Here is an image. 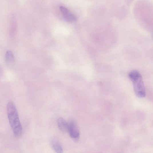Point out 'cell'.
<instances>
[{
    "label": "cell",
    "instance_id": "6da1fadb",
    "mask_svg": "<svg viewBox=\"0 0 153 153\" xmlns=\"http://www.w3.org/2000/svg\"><path fill=\"white\" fill-rule=\"evenodd\" d=\"M7 112L9 122L13 133L17 137H21L23 134L22 126L15 105L13 102H9L7 104Z\"/></svg>",
    "mask_w": 153,
    "mask_h": 153
},
{
    "label": "cell",
    "instance_id": "7a4b0ae2",
    "mask_svg": "<svg viewBox=\"0 0 153 153\" xmlns=\"http://www.w3.org/2000/svg\"><path fill=\"white\" fill-rule=\"evenodd\" d=\"M129 77L132 83L136 96L141 98L145 97L146 92L145 86L140 73L137 71H132L129 73Z\"/></svg>",
    "mask_w": 153,
    "mask_h": 153
},
{
    "label": "cell",
    "instance_id": "3957f363",
    "mask_svg": "<svg viewBox=\"0 0 153 153\" xmlns=\"http://www.w3.org/2000/svg\"><path fill=\"white\" fill-rule=\"evenodd\" d=\"M70 137L75 141H78L80 133L78 126L74 121H71L68 123V131Z\"/></svg>",
    "mask_w": 153,
    "mask_h": 153
},
{
    "label": "cell",
    "instance_id": "277c9868",
    "mask_svg": "<svg viewBox=\"0 0 153 153\" xmlns=\"http://www.w3.org/2000/svg\"><path fill=\"white\" fill-rule=\"evenodd\" d=\"M59 9L62 13L64 19L66 21L70 22L76 21V17L65 7L61 5L59 6Z\"/></svg>",
    "mask_w": 153,
    "mask_h": 153
},
{
    "label": "cell",
    "instance_id": "5b68a950",
    "mask_svg": "<svg viewBox=\"0 0 153 153\" xmlns=\"http://www.w3.org/2000/svg\"><path fill=\"white\" fill-rule=\"evenodd\" d=\"M57 124L59 129L62 132L68 131V123L62 118H59L57 120Z\"/></svg>",
    "mask_w": 153,
    "mask_h": 153
},
{
    "label": "cell",
    "instance_id": "8992f818",
    "mask_svg": "<svg viewBox=\"0 0 153 153\" xmlns=\"http://www.w3.org/2000/svg\"><path fill=\"white\" fill-rule=\"evenodd\" d=\"M5 60L6 63L8 65H11L14 63L15 61V57L11 51H6Z\"/></svg>",
    "mask_w": 153,
    "mask_h": 153
},
{
    "label": "cell",
    "instance_id": "52a82bcc",
    "mask_svg": "<svg viewBox=\"0 0 153 153\" xmlns=\"http://www.w3.org/2000/svg\"><path fill=\"white\" fill-rule=\"evenodd\" d=\"M52 148L56 153H63V149L60 144L56 140H54L51 143Z\"/></svg>",
    "mask_w": 153,
    "mask_h": 153
}]
</instances>
